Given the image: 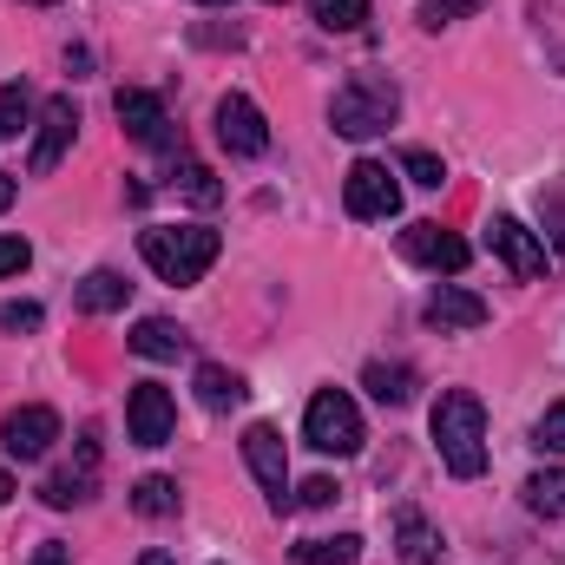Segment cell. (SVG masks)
<instances>
[{
	"instance_id": "1",
	"label": "cell",
	"mask_w": 565,
	"mask_h": 565,
	"mask_svg": "<svg viewBox=\"0 0 565 565\" xmlns=\"http://www.w3.org/2000/svg\"><path fill=\"white\" fill-rule=\"evenodd\" d=\"M434 454L454 480H480L487 473V408L467 388H447L434 402Z\"/></svg>"
},
{
	"instance_id": "2",
	"label": "cell",
	"mask_w": 565,
	"mask_h": 565,
	"mask_svg": "<svg viewBox=\"0 0 565 565\" xmlns=\"http://www.w3.org/2000/svg\"><path fill=\"white\" fill-rule=\"evenodd\" d=\"M145 264H151V277L158 282H198L211 264H217V250H224V237L217 231H204V224H151L139 237Z\"/></svg>"
},
{
	"instance_id": "3",
	"label": "cell",
	"mask_w": 565,
	"mask_h": 565,
	"mask_svg": "<svg viewBox=\"0 0 565 565\" xmlns=\"http://www.w3.org/2000/svg\"><path fill=\"white\" fill-rule=\"evenodd\" d=\"M395 119H402V93H395V79H382V73H355V79H342L335 99H329L335 139H375V132H388Z\"/></svg>"
},
{
	"instance_id": "4",
	"label": "cell",
	"mask_w": 565,
	"mask_h": 565,
	"mask_svg": "<svg viewBox=\"0 0 565 565\" xmlns=\"http://www.w3.org/2000/svg\"><path fill=\"white\" fill-rule=\"evenodd\" d=\"M302 440H309L316 454L349 460V454L362 447V408H355L342 388H322V395L309 402V415H302Z\"/></svg>"
},
{
	"instance_id": "5",
	"label": "cell",
	"mask_w": 565,
	"mask_h": 565,
	"mask_svg": "<svg viewBox=\"0 0 565 565\" xmlns=\"http://www.w3.org/2000/svg\"><path fill=\"white\" fill-rule=\"evenodd\" d=\"M244 460H250V473H257L270 513H289V507H296V493H289V454H282V434L270 422L244 427Z\"/></svg>"
},
{
	"instance_id": "6",
	"label": "cell",
	"mask_w": 565,
	"mask_h": 565,
	"mask_svg": "<svg viewBox=\"0 0 565 565\" xmlns=\"http://www.w3.org/2000/svg\"><path fill=\"white\" fill-rule=\"evenodd\" d=\"M342 204H349V217H395L402 184H395V171L382 158H355L349 178H342Z\"/></svg>"
},
{
	"instance_id": "7",
	"label": "cell",
	"mask_w": 565,
	"mask_h": 565,
	"mask_svg": "<svg viewBox=\"0 0 565 565\" xmlns=\"http://www.w3.org/2000/svg\"><path fill=\"white\" fill-rule=\"evenodd\" d=\"M217 145L231 158H264L270 151V119L257 113V99H244V93L217 99Z\"/></svg>"
},
{
	"instance_id": "8",
	"label": "cell",
	"mask_w": 565,
	"mask_h": 565,
	"mask_svg": "<svg viewBox=\"0 0 565 565\" xmlns=\"http://www.w3.org/2000/svg\"><path fill=\"white\" fill-rule=\"evenodd\" d=\"M113 113H119V126L145 145V151H171V119H164V99L158 93H145V86H119L113 93Z\"/></svg>"
},
{
	"instance_id": "9",
	"label": "cell",
	"mask_w": 565,
	"mask_h": 565,
	"mask_svg": "<svg viewBox=\"0 0 565 565\" xmlns=\"http://www.w3.org/2000/svg\"><path fill=\"white\" fill-rule=\"evenodd\" d=\"M79 132V106L60 93V99H46V113H40V132H33V151H26V171L33 178H46L60 158H66V145Z\"/></svg>"
},
{
	"instance_id": "10",
	"label": "cell",
	"mask_w": 565,
	"mask_h": 565,
	"mask_svg": "<svg viewBox=\"0 0 565 565\" xmlns=\"http://www.w3.org/2000/svg\"><path fill=\"white\" fill-rule=\"evenodd\" d=\"M402 257H415V264L440 270V277H460V270L473 264L467 237H454V231H440V224H408V231H402Z\"/></svg>"
},
{
	"instance_id": "11",
	"label": "cell",
	"mask_w": 565,
	"mask_h": 565,
	"mask_svg": "<svg viewBox=\"0 0 565 565\" xmlns=\"http://www.w3.org/2000/svg\"><path fill=\"white\" fill-rule=\"evenodd\" d=\"M487 244H493V257H500L520 282L546 277V244H540L520 217H493V224H487Z\"/></svg>"
},
{
	"instance_id": "12",
	"label": "cell",
	"mask_w": 565,
	"mask_h": 565,
	"mask_svg": "<svg viewBox=\"0 0 565 565\" xmlns=\"http://www.w3.org/2000/svg\"><path fill=\"white\" fill-rule=\"evenodd\" d=\"M53 440H60V415L53 408H13L7 422H0V447L13 454V460H46L53 454Z\"/></svg>"
},
{
	"instance_id": "13",
	"label": "cell",
	"mask_w": 565,
	"mask_h": 565,
	"mask_svg": "<svg viewBox=\"0 0 565 565\" xmlns=\"http://www.w3.org/2000/svg\"><path fill=\"white\" fill-rule=\"evenodd\" d=\"M171 427H178L171 395H164L158 382H139V388H132V402H126V434H132L139 447H164V440H171Z\"/></svg>"
},
{
	"instance_id": "14",
	"label": "cell",
	"mask_w": 565,
	"mask_h": 565,
	"mask_svg": "<svg viewBox=\"0 0 565 565\" xmlns=\"http://www.w3.org/2000/svg\"><path fill=\"white\" fill-rule=\"evenodd\" d=\"M93 480H99V440L86 434V440H79V467H60V473L40 487V500H46V507H79V500H93Z\"/></svg>"
},
{
	"instance_id": "15",
	"label": "cell",
	"mask_w": 565,
	"mask_h": 565,
	"mask_svg": "<svg viewBox=\"0 0 565 565\" xmlns=\"http://www.w3.org/2000/svg\"><path fill=\"white\" fill-rule=\"evenodd\" d=\"M422 316L434 329H480V322H487V296H473V289H460V282H440V289L427 296Z\"/></svg>"
},
{
	"instance_id": "16",
	"label": "cell",
	"mask_w": 565,
	"mask_h": 565,
	"mask_svg": "<svg viewBox=\"0 0 565 565\" xmlns=\"http://www.w3.org/2000/svg\"><path fill=\"white\" fill-rule=\"evenodd\" d=\"M126 349H132V355H145V362H178V355L191 349V335H184L178 322H164V316H145L139 329L126 335Z\"/></svg>"
},
{
	"instance_id": "17",
	"label": "cell",
	"mask_w": 565,
	"mask_h": 565,
	"mask_svg": "<svg viewBox=\"0 0 565 565\" xmlns=\"http://www.w3.org/2000/svg\"><path fill=\"white\" fill-rule=\"evenodd\" d=\"M244 395H250V388H244L237 369H224V362H198V402H204L211 415H231Z\"/></svg>"
},
{
	"instance_id": "18",
	"label": "cell",
	"mask_w": 565,
	"mask_h": 565,
	"mask_svg": "<svg viewBox=\"0 0 565 565\" xmlns=\"http://www.w3.org/2000/svg\"><path fill=\"white\" fill-rule=\"evenodd\" d=\"M395 540H402V565H440L447 559V546H440V533L427 526L422 513L408 507L402 520H395Z\"/></svg>"
},
{
	"instance_id": "19",
	"label": "cell",
	"mask_w": 565,
	"mask_h": 565,
	"mask_svg": "<svg viewBox=\"0 0 565 565\" xmlns=\"http://www.w3.org/2000/svg\"><path fill=\"white\" fill-rule=\"evenodd\" d=\"M369 395L382 402V408H408L415 402V369H402V362H369Z\"/></svg>"
},
{
	"instance_id": "20",
	"label": "cell",
	"mask_w": 565,
	"mask_h": 565,
	"mask_svg": "<svg viewBox=\"0 0 565 565\" xmlns=\"http://www.w3.org/2000/svg\"><path fill=\"white\" fill-rule=\"evenodd\" d=\"M126 296H132V282L119 277V270H93V277L79 282V309L86 316H113V309H126Z\"/></svg>"
},
{
	"instance_id": "21",
	"label": "cell",
	"mask_w": 565,
	"mask_h": 565,
	"mask_svg": "<svg viewBox=\"0 0 565 565\" xmlns=\"http://www.w3.org/2000/svg\"><path fill=\"white\" fill-rule=\"evenodd\" d=\"M289 559H296V565H355V559H362V540H355V533H335V540H302Z\"/></svg>"
},
{
	"instance_id": "22",
	"label": "cell",
	"mask_w": 565,
	"mask_h": 565,
	"mask_svg": "<svg viewBox=\"0 0 565 565\" xmlns=\"http://www.w3.org/2000/svg\"><path fill=\"white\" fill-rule=\"evenodd\" d=\"M526 507L540 520H565V467H546V473L526 480Z\"/></svg>"
},
{
	"instance_id": "23",
	"label": "cell",
	"mask_w": 565,
	"mask_h": 565,
	"mask_svg": "<svg viewBox=\"0 0 565 565\" xmlns=\"http://www.w3.org/2000/svg\"><path fill=\"white\" fill-rule=\"evenodd\" d=\"M132 513H145V520H164V513H178V480H164V473H145L139 487H132Z\"/></svg>"
},
{
	"instance_id": "24",
	"label": "cell",
	"mask_w": 565,
	"mask_h": 565,
	"mask_svg": "<svg viewBox=\"0 0 565 565\" xmlns=\"http://www.w3.org/2000/svg\"><path fill=\"white\" fill-rule=\"evenodd\" d=\"M309 13H316L322 33H355L369 20V0H309Z\"/></svg>"
},
{
	"instance_id": "25",
	"label": "cell",
	"mask_w": 565,
	"mask_h": 565,
	"mask_svg": "<svg viewBox=\"0 0 565 565\" xmlns=\"http://www.w3.org/2000/svg\"><path fill=\"white\" fill-rule=\"evenodd\" d=\"M402 178H415L422 191H440V184H447V164H440L434 151H422V145H415V151H402Z\"/></svg>"
},
{
	"instance_id": "26",
	"label": "cell",
	"mask_w": 565,
	"mask_h": 565,
	"mask_svg": "<svg viewBox=\"0 0 565 565\" xmlns=\"http://www.w3.org/2000/svg\"><path fill=\"white\" fill-rule=\"evenodd\" d=\"M487 0H422V26L427 33H440V26H454V20H467V13H480Z\"/></svg>"
},
{
	"instance_id": "27",
	"label": "cell",
	"mask_w": 565,
	"mask_h": 565,
	"mask_svg": "<svg viewBox=\"0 0 565 565\" xmlns=\"http://www.w3.org/2000/svg\"><path fill=\"white\" fill-rule=\"evenodd\" d=\"M178 191H184L191 204H217V198H224V184H217L204 164H178Z\"/></svg>"
},
{
	"instance_id": "28",
	"label": "cell",
	"mask_w": 565,
	"mask_h": 565,
	"mask_svg": "<svg viewBox=\"0 0 565 565\" xmlns=\"http://www.w3.org/2000/svg\"><path fill=\"white\" fill-rule=\"evenodd\" d=\"M26 106H33V93H26V86L13 79V86L0 93V145H7L13 132H20V126H26Z\"/></svg>"
},
{
	"instance_id": "29",
	"label": "cell",
	"mask_w": 565,
	"mask_h": 565,
	"mask_svg": "<svg viewBox=\"0 0 565 565\" xmlns=\"http://www.w3.org/2000/svg\"><path fill=\"white\" fill-rule=\"evenodd\" d=\"M533 447H540V454H565V402L540 415V427H533Z\"/></svg>"
},
{
	"instance_id": "30",
	"label": "cell",
	"mask_w": 565,
	"mask_h": 565,
	"mask_svg": "<svg viewBox=\"0 0 565 565\" xmlns=\"http://www.w3.org/2000/svg\"><path fill=\"white\" fill-rule=\"evenodd\" d=\"M33 264V244L26 237H0V277H20Z\"/></svg>"
},
{
	"instance_id": "31",
	"label": "cell",
	"mask_w": 565,
	"mask_h": 565,
	"mask_svg": "<svg viewBox=\"0 0 565 565\" xmlns=\"http://www.w3.org/2000/svg\"><path fill=\"white\" fill-rule=\"evenodd\" d=\"M335 493H342L335 480H302V487H296V507H316V513H322V507H335Z\"/></svg>"
},
{
	"instance_id": "32",
	"label": "cell",
	"mask_w": 565,
	"mask_h": 565,
	"mask_svg": "<svg viewBox=\"0 0 565 565\" xmlns=\"http://www.w3.org/2000/svg\"><path fill=\"white\" fill-rule=\"evenodd\" d=\"M0 329H13V335L20 329H40V302H7L0 309Z\"/></svg>"
},
{
	"instance_id": "33",
	"label": "cell",
	"mask_w": 565,
	"mask_h": 565,
	"mask_svg": "<svg viewBox=\"0 0 565 565\" xmlns=\"http://www.w3.org/2000/svg\"><path fill=\"white\" fill-rule=\"evenodd\" d=\"M33 565H73V553H66V546H60V540H46V546H40V553H33Z\"/></svg>"
},
{
	"instance_id": "34",
	"label": "cell",
	"mask_w": 565,
	"mask_h": 565,
	"mask_svg": "<svg viewBox=\"0 0 565 565\" xmlns=\"http://www.w3.org/2000/svg\"><path fill=\"white\" fill-rule=\"evenodd\" d=\"M546 217H553V237H559V257H565V198H546Z\"/></svg>"
},
{
	"instance_id": "35",
	"label": "cell",
	"mask_w": 565,
	"mask_h": 565,
	"mask_svg": "<svg viewBox=\"0 0 565 565\" xmlns=\"http://www.w3.org/2000/svg\"><path fill=\"white\" fill-rule=\"evenodd\" d=\"M7 204H13V178L0 171V211H7Z\"/></svg>"
},
{
	"instance_id": "36",
	"label": "cell",
	"mask_w": 565,
	"mask_h": 565,
	"mask_svg": "<svg viewBox=\"0 0 565 565\" xmlns=\"http://www.w3.org/2000/svg\"><path fill=\"white\" fill-rule=\"evenodd\" d=\"M7 493H13V473H7V467H0V507H7Z\"/></svg>"
},
{
	"instance_id": "37",
	"label": "cell",
	"mask_w": 565,
	"mask_h": 565,
	"mask_svg": "<svg viewBox=\"0 0 565 565\" xmlns=\"http://www.w3.org/2000/svg\"><path fill=\"white\" fill-rule=\"evenodd\" d=\"M139 565H171V553H145V559Z\"/></svg>"
},
{
	"instance_id": "38",
	"label": "cell",
	"mask_w": 565,
	"mask_h": 565,
	"mask_svg": "<svg viewBox=\"0 0 565 565\" xmlns=\"http://www.w3.org/2000/svg\"><path fill=\"white\" fill-rule=\"evenodd\" d=\"M198 7H231V0H198Z\"/></svg>"
},
{
	"instance_id": "39",
	"label": "cell",
	"mask_w": 565,
	"mask_h": 565,
	"mask_svg": "<svg viewBox=\"0 0 565 565\" xmlns=\"http://www.w3.org/2000/svg\"><path fill=\"white\" fill-rule=\"evenodd\" d=\"M33 7H53V0H33Z\"/></svg>"
},
{
	"instance_id": "40",
	"label": "cell",
	"mask_w": 565,
	"mask_h": 565,
	"mask_svg": "<svg viewBox=\"0 0 565 565\" xmlns=\"http://www.w3.org/2000/svg\"><path fill=\"white\" fill-rule=\"evenodd\" d=\"M270 7H282V0H270Z\"/></svg>"
}]
</instances>
